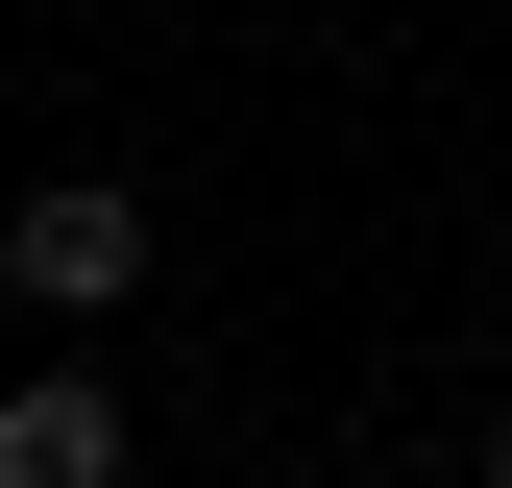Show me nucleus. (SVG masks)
Listing matches in <instances>:
<instances>
[{"label": "nucleus", "instance_id": "nucleus-2", "mask_svg": "<svg viewBox=\"0 0 512 488\" xmlns=\"http://www.w3.org/2000/svg\"><path fill=\"white\" fill-rule=\"evenodd\" d=\"M0 488H122V391L98 366H25L0 391Z\"/></svg>", "mask_w": 512, "mask_h": 488}, {"label": "nucleus", "instance_id": "nucleus-1", "mask_svg": "<svg viewBox=\"0 0 512 488\" xmlns=\"http://www.w3.org/2000/svg\"><path fill=\"white\" fill-rule=\"evenodd\" d=\"M0 293H25V318H122V293H147V196H122V171H49V196L0 220Z\"/></svg>", "mask_w": 512, "mask_h": 488}, {"label": "nucleus", "instance_id": "nucleus-3", "mask_svg": "<svg viewBox=\"0 0 512 488\" xmlns=\"http://www.w3.org/2000/svg\"><path fill=\"white\" fill-rule=\"evenodd\" d=\"M488 488H512V415H488Z\"/></svg>", "mask_w": 512, "mask_h": 488}]
</instances>
